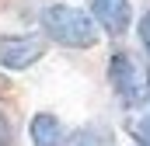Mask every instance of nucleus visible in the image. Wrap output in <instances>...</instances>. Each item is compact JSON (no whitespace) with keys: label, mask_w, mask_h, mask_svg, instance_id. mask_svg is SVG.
<instances>
[{"label":"nucleus","mask_w":150,"mask_h":146,"mask_svg":"<svg viewBox=\"0 0 150 146\" xmlns=\"http://www.w3.org/2000/svg\"><path fill=\"white\" fill-rule=\"evenodd\" d=\"M87 11L108 38H126L133 28V0H87Z\"/></svg>","instance_id":"20e7f679"},{"label":"nucleus","mask_w":150,"mask_h":146,"mask_svg":"<svg viewBox=\"0 0 150 146\" xmlns=\"http://www.w3.org/2000/svg\"><path fill=\"white\" fill-rule=\"evenodd\" d=\"M38 28L52 45L74 49V52H87L101 42V28L94 25L91 11L77 4H45L38 11Z\"/></svg>","instance_id":"f257e3e1"},{"label":"nucleus","mask_w":150,"mask_h":146,"mask_svg":"<svg viewBox=\"0 0 150 146\" xmlns=\"http://www.w3.org/2000/svg\"><path fill=\"white\" fill-rule=\"evenodd\" d=\"M49 49V38L38 35V32H21V35H4L0 38V66L11 73L32 70L38 59L45 56Z\"/></svg>","instance_id":"7ed1b4c3"},{"label":"nucleus","mask_w":150,"mask_h":146,"mask_svg":"<svg viewBox=\"0 0 150 146\" xmlns=\"http://www.w3.org/2000/svg\"><path fill=\"white\" fill-rule=\"evenodd\" d=\"M126 129H129V136H133L136 146H150V108L143 115H136V118H129Z\"/></svg>","instance_id":"0eeeda50"},{"label":"nucleus","mask_w":150,"mask_h":146,"mask_svg":"<svg viewBox=\"0 0 150 146\" xmlns=\"http://www.w3.org/2000/svg\"><path fill=\"white\" fill-rule=\"evenodd\" d=\"M18 143V132H14V122H11V115L7 108L0 105V146H14Z\"/></svg>","instance_id":"1a4fd4ad"},{"label":"nucleus","mask_w":150,"mask_h":146,"mask_svg":"<svg viewBox=\"0 0 150 146\" xmlns=\"http://www.w3.org/2000/svg\"><path fill=\"white\" fill-rule=\"evenodd\" d=\"M136 38H140V49L147 56V66H150V7L136 18Z\"/></svg>","instance_id":"6e6552de"},{"label":"nucleus","mask_w":150,"mask_h":146,"mask_svg":"<svg viewBox=\"0 0 150 146\" xmlns=\"http://www.w3.org/2000/svg\"><path fill=\"white\" fill-rule=\"evenodd\" d=\"M112 143H115L112 125H105V122H84L74 132H67V143L63 146H112Z\"/></svg>","instance_id":"423d86ee"},{"label":"nucleus","mask_w":150,"mask_h":146,"mask_svg":"<svg viewBox=\"0 0 150 146\" xmlns=\"http://www.w3.org/2000/svg\"><path fill=\"white\" fill-rule=\"evenodd\" d=\"M28 139L32 146H63L67 143V125L52 111H35L28 122Z\"/></svg>","instance_id":"39448f33"},{"label":"nucleus","mask_w":150,"mask_h":146,"mask_svg":"<svg viewBox=\"0 0 150 146\" xmlns=\"http://www.w3.org/2000/svg\"><path fill=\"white\" fill-rule=\"evenodd\" d=\"M105 77L112 87L115 101L122 108H140L150 98V77H147V63H140V56L133 49H112L108 63H105Z\"/></svg>","instance_id":"f03ea898"}]
</instances>
